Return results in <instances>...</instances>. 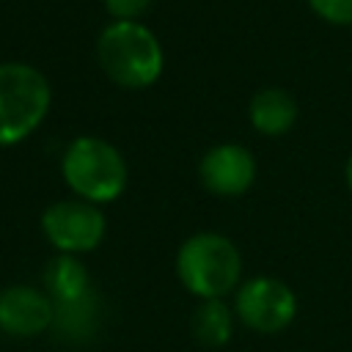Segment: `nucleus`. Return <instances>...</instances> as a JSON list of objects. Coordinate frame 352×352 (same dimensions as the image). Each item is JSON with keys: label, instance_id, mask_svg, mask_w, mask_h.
I'll return each instance as SVG.
<instances>
[{"label": "nucleus", "instance_id": "1", "mask_svg": "<svg viewBox=\"0 0 352 352\" xmlns=\"http://www.w3.org/2000/svg\"><path fill=\"white\" fill-rule=\"evenodd\" d=\"M96 60L102 72L124 88L154 85L165 66L160 38L138 19L107 25L96 41Z\"/></svg>", "mask_w": 352, "mask_h": 352}, {"label": "nucleus", "instance_id": "8", "mask_svg": "<svg viewBox=\"0 0 352 352\" xmlns=\"http://www.w3.org/2000/svg\"><path fill=\"white\" fill-rule=\"evenodd\" d=\"M55 302L33 286H8L0 292V330L16 338H30L52 327Z\"/></svg>", "mask_w": 352, "mask_h": 352}, {"label": "nucleus", "instance_id": "15", "mask_svg": "<svg viewBox=\"0 0 352 352\" xmlns=\"http://www.w3.org/2000/svg\"><path fill=\"white\" fill-rule=\"evenodd\" d=\"M346 184H349V190H352V154H349V160H346Z\"/></svg>", "mask_w": 352, "mask_h": 352}, {"label": "nucleus", "instance_id": "4", "mask_svg": "<svg viewBox=\"0 0 352 352\" xmlns=\"http://www.w3.org/2000/svg\"><path fill=\"white\" fill-rule=\"evenodd\" d=\"M50 80L30 63H0V146L25 140L50 113Z\"/></svg>", "mask_w": 352, "mask_h": 352}, {"label": "nucleus", "instance_id": "6", "mask_svg": "<svg viewBox=\"0 0 352 352\" xmlns=\"http://www.w3.org/2000/svg\"><path fill=\"white\" fill-rule=\"evenodd\" d=\"M234 314L236 319H242V324L258 333H278L294 319L297 297L283 280L258 275L242 283V289L236 292Z\"/></svg>", "mask_w": 352, "mask_h": 352}, {"label": "nucleus", "instance_id": "5", "mask_svg": "<svg viewBox=\"0 0 352 352\" xmlns=\"http://www.w3.org/2000/svg\"><path fill=\"white\" fill-rule=\"evenodd\" d=\"M104 214L96 204L74 198V201H58L44 209L41 228L50 245L60 253H88L94 250L104 236Z\"/></svg>", "mask_w": 352, "mask_h": 352}, {"label": "nucleus", "instance_id": "2", "mask_svg": "<svg viewBox=\"0 0 352 352\" xmlns=\"http://www.w3.org/2000/svg\"><path fill=\"white\" fill-rule=\"evenodd\" d=\"M176 275L195 297L214 300L226 297L236 286L242 275V258L228 236L214 231H198L179 248Z\"/></svg>", "mask_w": 352, "mask_h": 352}, {"label": "nucleus", "instance_id": "11", "mask_svg": "<svg viewBox=\"0 0 352 352\" xmlns=\"http://www.w3.org/2000/svg\"><path fill=\"white\" fill-rule=\"evenodd\" d=\"M234 316L223 297L204 300L192 314V336L206 346H223L231 338Z\"/></svg>", "mask_w": 352, "mask_h": 352}, {"label": "nucleus", "instance_id": "10", "mask_svg": "<svg viewBox=\"0 0 352 352\" xmlns=\"http://www.w3.org/2000/svg\"><path fill=\"white\" fill-rule=\"evenodd\" d=\"M44 283H47V294L52 297V302H72V300H80L91 292L88 270L72 253H58L47 264Z\"/></svg>", "mask_w": 352, "mask_h": 352}, {"label": "nucleus", "instance_id": "9", "mask_svg": "<svg viewBox=\"0 0 352 352\" xmlns=\"http://www.w3.org/2000/svg\"><path fill=\"white\" fill-rule=\"evenodd\" d=\"M297 121V102L283 88H264L250 99V124L261 135H283Z\"/></svg>", "mask_w": 352, "mask_h": 352}, {"label": "nucleus", "instance_id": "13", "mask_svg": "<svg viewBox=\"0 0 352 352\" xmlns=\"http://www.w3.org/2000/svg\"><path fill=\"white\" fill-rule=\"evenodd\" d=\"M308 6L333 25H352V0H308Z\"/></svg>", "mask_w": 352, "mask_h": 352}, {"label": "nucleus", "instance_id": "12", "mask_svg": "<svg viewBox=\"0 0 352 352\" xmlns=\"http://www.w3.org/2000/svg\"><path fill=\"white\" fill-rule=\"evenodd\" d=\"M94 316H96V300H94V289L72 302H55V319L52 324L60 327V333L72 336V338H82L94 330Z\"/></svg>", "mask_w": 352, "mask_h": 352}, {"label": "nucleus", "instance_id": "7", "mask_svg": "<svg viewBox=\"0 0 352 352\" xmlns=\"http://www.w3.org/2000/svg\"><path fill=\"white\" fill-rule=\"evenodd\" d=\"M201 182L214 195H242L256 179V160L239 143H220L209 148L198 165Z\"/></svg>", "mask_w": 352, "mask_h": 352}, {"label": "nucleus", "instance_id": "14", "mask_svg": "<svg viewBox=\"0 0 352 352\" xmlns=\"http://www.w3.org/2000/svg\"><path fill=\"white\" fill-rule=\"evenodd\" d=\"M148 3L151 0H104V8L116 22H121V19H138L148 8Z\"/></svg>", "mask_w": 352, "mask_h": 352}, {"label": "nucleus", "instance_id": "3", "mask_svg": "<svg viewBox=\"0 0 352 352\" xmlns=\"http://www.w3.org/2000/svg\"><path fill=\"white\" fill-rule=\"evenodd\" d=\"M60 170L74 195L91 204H107L126 187V162L121 151L94 135H82L69 143Z\"/></svg>", "mask_w": 352, "mask_h": 352}]
</instances>
